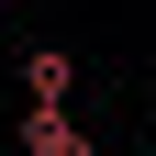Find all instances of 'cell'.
Wrapping results in <instances>:
<instances>
[{"label": "cell", "instance_id": "obj_1", "mask_svg": "<svg viewBox=\"0 0 156 156\" xmlns=\"http://www.w3.org/2000/svg\"><path fill=\"white\" fill-rule=\"evenodd\" d=\"M11 145H23V156H101V145H89V134L67 123V101H34V112H23V134H11Z\"/></svg>", "mask_w": 156, "mask_h": 156}, {"label": "cell", "instance_id": "obj_2", "mask_svg": "<svg viewBox=\"0 0 156 156\" xmlns=\"http://www.w3.org/2000/svg\"><path fill=\"white\" fill-rule=\"evenodd\" d=\"M67 89H78V56L67 45H34L23 56V101H67Z\"/></svg>", "mask_w": 156, "mask_h": 156}]
</instances>
